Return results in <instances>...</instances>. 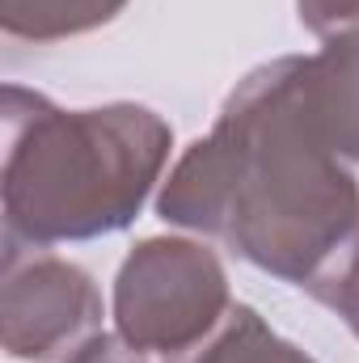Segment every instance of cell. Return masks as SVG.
<instances>
[{"label":"cell","mask_w":359,"mask_h":363,"mask_svg":"<svg viewBox=\"0 0 359 363\" xmlns=\"http://www.w3.org/2000/svg\"><path fill=\"white\" fill-rule=\"evenodd\" d=\"M304 97L326 148L359 165V30L334 34L317 55H304Z\"/></svg>","instance_id":"cell-5"},{"label":"cell","mask_w":359,"mask_h":363,"mask_svg":"<svg viewBox=\"0 0 359 363\" xmlns=\"http://www.w3.org/2000/svg\"><path fill=\"white\" fill-rule=\"evenodd\" d=\"M127 0H0V26L26 43H60L114 21Z\"/></svg>","instance_id":"cell-7"},{"label":"cell","mask_w":359,"mask_h":363,"mask_svg":"<svg viewBox=\"0 0 359 363\" xmlns=\"http://www.w3.org/2000/svg\"><path fill=\"white\" fill-rule=\"evenodd\" d=\"M4 241L64 245L123 233L174 148V127L136 101L64 110L43 93L4 85Z\"/></svg>","instance_id":"cell-2"},{"label":"cell","mask_w":359,"mask_h":363,"mask_svg":"<svg viewBox=\"0 0 359 363\" xmlns=\"http://www.w3.org/2000/svg\"><path fill=\"white\" fill-rule=\"evenodd\" d=\"M317 304H326L330 313H338L347 321V330L359 338V220L351 233L330 250V258L300 283Z\"/></svg>","instance_id":"cell-8"},{"label":"cell","mask_w":359,"mask_h":363,"mask_svg":"<svg viewBox=\"0 0 359 363\" xmlns=\"http://www.w3.org/2000/svg\"><path fill=\"white\" fill-rule=\"evenodd\" d=\"M228 308L224 262L203 241L144 237L114 279V330L148 355L194 351Z\"/></svg>","instance_id":"cell-3"},{"label":"cell","mask_w":359,"mask_h":363,"mask_svg":"<svg viewBox=\"0 0 359 363\" xmlns=\"http://www.w3.org/2000/svg\"><path fill=\"white\" fill-rule=\"evenodd\" d=\"M157 216L304 283L359 220V182L313 127L304 55L254 68L157 194Z\"/></svg>","instance_id":"cell-1"},{"label":"cell","mask_w":359,"mask_h":363,"mask_svg":"<svg viewBox=\"0 0 359 363\" xmlns=\"http://www.w3.org/2000/svg\"><path fill=\"white\" fill-rule=\"evenodd\" d=\"M174 363H317V359L304 355L296 342L279 338L258 308L233 304L224 313V321L194 351L178 355Z\"/></svg>","instance_id":"cell-6"},{"label":"cell","mask_w":359,"mask_h":363,"mask_svg":"<svg viewBox=\"0 0 359 363\" xmlns=\"http://www.w3.org/2000/svg\"><path fill=\"white\" fill-rule=\"evenodd\" d=\"M101 334V291L68 258L9 245L0 271V342L9 359L64 363Z\"/></svg>","instance_id":"cell-4"},{"label":"cell","mask_w":359,"mask_h":363,"mask_svg":"<svg viewBox=\"0 0 359 363\" xmlns=\"http://www.w3.org/2000/svg\"><path fill=\"white\" fill-rule=\"evenodd\" d=\"M64 363H157L148 351H140V347H131L118 330L114 334H93L89 342L81 347V351H72Z\"/></svg>","instance_id":"cell-10"},{"label":"cell","mask_w":359,"mask_h":363,"mask_svg":"<svg viewBox=\"0 0 359 363\" xmlns=\"http://www.w3.org/2000/svg\"><path fill=\"white\" fill-rule=\"evenodd\" d=\"M300 26L313 30L317 38H334L359 30V0H296Z\"/></svg>","instance_id":"cell-9"}]
</instances>
